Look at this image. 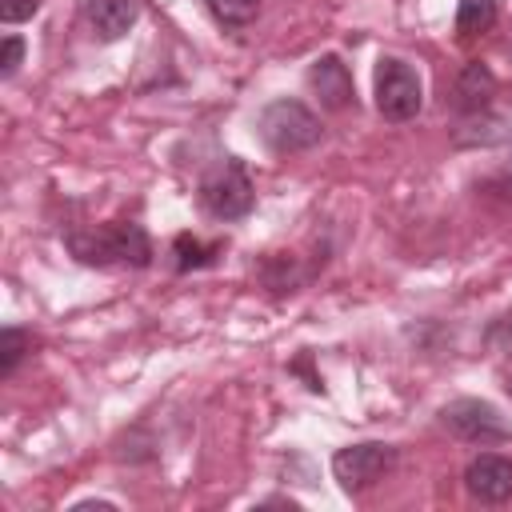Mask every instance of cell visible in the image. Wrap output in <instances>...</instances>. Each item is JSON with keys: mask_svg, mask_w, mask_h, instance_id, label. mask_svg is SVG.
Returning a JSON list of instances; mask_svg holds the SVG:
<instances>
[{"mask_svg": "<svg viewBox=\"0 0 512 512\" xmlns=\"http://www.w3.org/2000/svg\"><path fill=\"white\" fill-rule=\"evenodd\" d=\"M68 248L84 264H132V268H144L152 260V244H148L144 228L132 224V220H120V224L100 228V232H76V236H68Z\"/></svg>", "mask_w": 512, "mask_h": 512, "instance_id": "cell-1", "label": "cell"}, {"mask_svg": "<svg viewBox=\"0 0 512 512\" xmlns=\"http://www.w3.org/2000/svg\"><path fill=\"white\" fill-rule=\"evenodd\" d=\"M260 136L272 152H304L312 144H320L324 128H320V116L300 104V100H272L264 112H260Z\"/></svg>", "mask_w": 512, "mask_h": 512, "instance_id": "cell-2", "label": "cell"}, {"mask_svg": "<svg viewBox=\"0 0 512 512\" xmlns=\"http://www.w3.org/2000/svg\"><path fill=\"white\" fill-rule=\"evenodd\" d=\"M420 104H424V88L416 68L396 56H384L376 64V112L392 124H404L420 112Z\"/></svg>", "mask_w": 512, "mask_h": 512, "instance_id": "cell-3", "label": "cell"}, {"mask_svg": "<svg viewBox=\"0 0 512 512\" xmlns=\"http://www.w3.org/2000/svg\"><path fill=\"white\" fill-rule=\"evenodd\" d=\"M200 204L216 220H240V216H248V208H252V180H248L244 164L240 160L216 164L204 176V184H200Z\"/></svg>", "mask_w": 512, "mask_h": 512, "instance_id": "cell-4", "label": "cell"}, {"mask_svg": "<svg viewBox=\"0 0 512 512\" xmlns=\"http://www.w3.org/2000/svg\"><path fill=\"white\" fill-rule=\"evenodd\" d=\"M440 424L460 436V440H472V444H500V440H512V424L488 404V400H452L440 408Z\"/></svg>", "mask_w": 512, "mask_h": 512, "instance_id": "cell-5", "label": "cell"}, {"mask_svg": "<svg viewBox=\"0 0 512 512\" xmlns=\"http://www.w3.org/2000/svg\"><path fill=\"white\" fill-rule=\"evenodd\" d=\"M396 464V448L380 444V440H364V444H348L332 456V472L340 480L344 492H364L372 488L388 468Z\"/></svg>", "mask_w": 512, "mask_h": 512, "instance_id": "cell-6", "label": "cell"}, {"mask_svg": "<svg viewBox=\"0 0 512 512\" xmlns=\"http://www.w3.org/2000/svg\"><path fill=\"white\" fill-rule=\"evenodd\" d=\"M464 488L476 500H484V504L512 500V460L508 456H496V452H480L464 468Z\"/></svg>", "mask_w": 512, "mask_h": 512, "instance_id": "cell-7", "label": "cell"}, {"mask_svg": "<svg viewBox=\"0 0 512 512\" xmlns=\"http://www.w3.org/2000/svg\"><path fill=\"white\" fill-rule=\"evenodd\" d=\"M308 88L316 92V100L328 108V112H344L348 104H356V84H352V72L340 56H320L312 60L308 68Z\"/></svg>", "mask_w": 512, "mask_h": 512, "instance_id": "cell-8", "label": "cell"}, {"mask_svg": "<svg viewBox=\"0 0 512 512\" xmlns=\"http://www.w3.org/2000/svg\"><path fill=\"white\" fill-rule=\"evenodd\" d=\"M84 12H88V24L100 40H120L136 24L140 4L136 0H88Z\"/></svg>", "mask_w": 512, "mask_h": 512, "instance_id": "cell-9", "label": "cell"}, {"mask_svg": "<svg viewBox=\"0 0 512 512\" xmlns=\"http://www.w3.org/2000/svg\"><path fill=\"white\" fill-rule=\"evenodd\" d=\"M492 96H496V76L480 60H472L456 80V104L468 112H480V108H488Z\"/></svg>", "mask_w": 512, "mask_h": 512, "instance_id": "cell-10", "label": "cell"}, {"mask_svg": "<svg viewBox=\"0 0 512 512\" xmlns=\"http://www.w3.org/2000/svg\"><path fill=\"white\" fill-rule=\"evenodd\" d=\"M492 24H496V0H460V8H456V32L464 40L488 32Z\"/></svg>", "mask_w": 512, "mask_h": 512, "instance_id": "cell-11", "label": "cell"}, {"mask_svg": "<svg viewBox=\"0 0 512 512\" xmlns=\"http://www.w3.org/2000/svg\"><path fill=\"white\" fill-rule=\"evenodd\" d=\"M220 252V244H200L196 236H176V244H172V256H176V268L180 272H192V268H204V264H212V256Z\"/></svg>", "mask_w": 512, "mask_h": 512, "instance_id": "cell-12", "label": "cell"}, {"mask_svg": "<svg viewBox=\"0 0 512 512\" xmlns=\"http://www.w3.org/2000/svg\"><path fill=\"white\" fill-rule=\"evenodd\" d=\"M204 4L224 28H248L256 20V0H204Z\"/></svg>", "mask_w": 512, "mask_h": 512, "instance_id": "cell-13", "label": "cell"}, {"mask_svg": "<svg viewBox=\"0 0 512 512\" xmlns=\"http://www.w3.org/2000/svg\"><path fill=\"white\" fill-rule=\"evenodd\" d=\"M24 352H28V336L20 328H4L0 332V376H12Z\"/></svg>", "mask_w": 512, "mask_h": 512, "instance_id": "cell-14", "label": "cell"}, {"mask_svg": "<svg viewBox=\"0 0 512 512\" xmlns=\"http://www.w3.org/2000/svg\"><path fill=\"white\" fill-rule=\"evenodd\" d=\"M36 12H40V0H0V20H4V24L32 20Z\"/></svg>", "mask_w": 512, "mask_h": 512, "instance_id": "cell-15", "label": "cell"}, {"mask_svg": "<svg viewBox=\"0 0 512 512\" xmlns=\"http://www.w3.org/2000/svg\"><path fill=\"white\" fill-rule=\"evenodd\" d=\"M20 60H24V40L20 36H4V44H0V76H12L20 68Z\"/></svg>", "mask_w": 512, "mask_h": 512, "instance_id": "cell-16", "label": "cell"}]
</instances>
